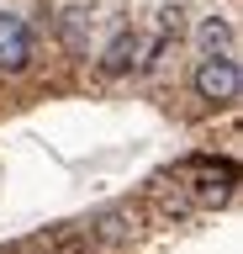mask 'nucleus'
<instances>
[{
	"label": "nucleus",
	"instance_id": "nucleus-6",
	"mask_svg": "<svg viewBox=\"0 0 243 254\" xmlns=\"http://www.w3.org/2000/svg\"><path fill=\"white\" fill-rule=\"evenodd\" d=\"M195 43H201V53H233V48H238V32H233V21H227V16H206V21H201V27H195Z\"/></svg>",
	"mask_w": 243,
	"mask_h": 254
},
{
	"label": "nucleus",
	"instance_id": "nucleus-1",
	"mask_svg": "<svg viewBox=\"0 0 243 254\" xmlns=\"http://www.w3.org/2000/svg\"><path fill=\"white\" fill-rule=\"evenodd\" d=\"M195 95L211 101V106H233L243 95L238 53H211V59H201V69H195Z\"/></svg>",
	"mask_w": 243,
	"mask_h": 254
},
{
	"label": "nucleus",
	"instance_id": "nucleus-3",
	"mask_svg": "<svg viewBox=\"0 0 243 254\" xmlns=\"http://www.w3.org/2000/svg\"><path fill=\"white\" fill-rule=\"evenodd\" d=\"M90 244H111V249H122V244H132V238L143 233V217H138V206H106V212H96L90 217Z\"/></svg>",
	"mask_w": 243,
	"mask_h": 254
},
{
	"label": "nucleus",
	"instance_id": "nucleus-5",
	"mask_svg": "<svg viewBox=\"0 0 243 254\" xmlns=\"http://www.w3.org/2000/svg\"><path fill=\"white\" fill-rule=\"evenodd\" d=\"M233 180H238L233 164H222V170H217V164H201L195 180H191V201L195 206H227L233 201Z\"/></svg>",
	"mask_w": 243,
	"mask_h": 254
},
{
	"label": "nucleus",
	"instance_id": "nucleus-4",
	"mask_svg": "<svg viewBox=\"0 0 243 254\" xmlns=\"http://www.w3.org/2000/svg\"><path fill=\"white\" fill-rule=\"evenodd\" d=\"M32 64V27L16 11H0V74H21Z\"/></svg>",
	"mask_w": 243,
	"mask_h": 254
},
{
	"label": "nucleus",
	"instance_id": "nucleus-7",
	"mask_svg": "<svg viewBox=\"0 0 243 254\" xmlns=\"http://www.w3.org/2000/svg\"><path fill=\"white\" fill-rule=\"evenodd\" d=\"M85 21H90V11H64V43L74 53H85Z\"/></svg>",
	"mask_w": 243,
	"mask_h": 254
},
{
	"label": "nucleus",
	"instance_id": "nucleus-2",
	"mask_svg": "<svg viewBox=\"0 0 243 254\" xmlns=\"http://www.w3.org/2000/svg\"><path fill=\"white\" fill-rule=\"evenodd\" d=\"M143 64H148V37L132 32V27H122L111 43H106V53H100V74L122 79V74H132V69H143Z\"/></svg>",
	"mask_w": 243,
	"mask_h": 254
}]
</instances>
